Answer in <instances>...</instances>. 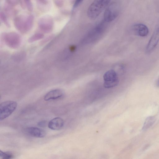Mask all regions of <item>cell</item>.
Masks as SVG:
<instances>
[{
  "mask_svg": "<svg viewBox=\"0 0 159 159\" xmlns=\"http://www.w3.org/2000/svg\"><path fill=\"white\" fill-rule=\"evenodd\" d=\"M111 0H94L89 7L87 15L91 20L96 19L107 7Z\"/></svg>",
  "mask_w": 159,
  "mask_h": 159,
  "instance_id": "obj_1",
  "label": "cell"
},
{
  "mask_svg": "<svg viewBox=\"0 0 159 159\" xmlns=\"http://www.w3.org/2000/svg\"><path fill=\"white\" fill-rule=\"evenodd\" d=\"M34 21V17L32 15L28 16L20 15L15 17L14 24L16 27L22 31H26L32 27Z\"/></svg>",
  "mask_w": 159,
  "mask_h": 159,
  "instance_id": "obj_2",
  "label": "cell"
},
{
  "mask_svg": "<svg viewBox=\"0 0 159 159\" xmlns=\"http://www.w3.org/2000/svg\"><path fill=\"white\" fill-rule=\"evenodd\" d=\"M120 11L119 4L117 2H113L107 6L104 13V19L107 22L114 20L118 16Z\"/></svg>",
  "mask_w": 159,
  "mask_h": 159,
  "instance_id": "obj_3",
  "label": "cell"
},
{
  "mask_svg": "<svg viewBox=\"0 0 159 159\" xmlns=\"http://www.w3.org/2000/svg\"><path fill=\"white\" fill-rule=\"evenodd\" d=\"M16 102L13 101H7L0 104V120L2 121L9 116L15 110Z\"/></svg>",
  "mask_w": 159,
  "mask_h": 159,
  "instance_id": "obj_4",
  "label": "cell"
},
{
  "mask_svg": "<svg viewBox=\"0 0 159 159\" xmlns=\"http://www.w3.org/2000/svg\"><path fill=\"white\" fill-rule=\"evenodd\" d=\"M104 86L110 88L117 86L119 83V79L116 72L113 70L106 72L103 76Z\"/></svg>",
  "mask_w": 159,
  "mask_h": 159,
  "instance_id": "obj_5",
  "label": "cell"
},
{
  "mask_svg": "<svg viewBox=\"0 0 159 159\" xmlns=\"http://www.w3.org/2000/svg\"><path fill=\"white\" fill-rule=\"evenodd\" d=\"M53 24V18L49 15L42 16L38 20L39 27L44 31H50L52 28Z\"/></svg>",
  "mask_w": 159,
  "mask_h": 159,
  "instance_id": "obj_6",
  "label": "cell"
},
{
  "mask_svg": "<svg viewBox=\"0 0 159 159\" xmlns=\"http://www.w3.org/2000/svg\"><path fill=\"white\" fill-rule=\"evenodd\" d=\"M159 41V23L157 25L146 48L147 53L152 52L157 46Z\"/></svg>",
  "mask_w": 159,
  "mask_h": 159,
  "instance_id": "obj_7",
  "label": "cell"
},
{
  "mask_svg": "<svg viewBox=\"0 0 159 159\" xmlns=\"http://www.w3.org/2000/svg\"><path fill=\"white\" fill-rule=\"evenodd\" d=\"M64 95V92L62 90L55 89L47 93L44 96V99L46 101L56 100L61 98Z\"/></svg>",
  "mask_w": 159,
  "mask_h": 159,
  "instance_id": "obj_8",
  "label": "cell"
},
{
  "mask_svg": "<svg viewBox=\"0 0 159 159\" xmlns=\"http://www.w3.org/2000/svg\"><path fill=\"white\" fill-rule=\"evenodd\" d=\"M132 30L135 34L142 37L147 36L149 33L148 27L142 24L134 25L132 27Z\"/></svg>",
  "mask_w": 159,
  "mask_h": 159,
  "instance_id": "obj_9",
  "label": "cell"
},
{
  "mask_svg": "<svg viewBox=\"0 0 159 159\" xmlns=\"http://www.w3.org/2000/svg\"><path fill=\"white\" fill-rule=\"evenodd\" d=\"M26 131L30 136L36 138H43L46 135L44 130L36 127H28L26 129Z\"/></svg>",
  "mask_w": 159,
  "mask_h": 159,
  "instance_id": "obj_10",
  "label": "cell"
},
{
  "mask_svg": "<svg viewBox=\"0 0 159 159\" xmlns=\"http://www.w3.org/2000/svg\"><path fill=\"white\" fill-rule=\"evenodd\" d=\"M64 125L63 120L59 117L54 118L48 123V128L53 130H58L61 129Z\"/></svg>",
  "mask_w": 159,
  "mask_h": 159,
  "instance_id": "obj_11",
  "label": "cell"
},
{
  "mask_svg": "<svg viewBox=\"0 0 159 159\" xmlns=\"http://www.w3.org/2000/svg\"><path fill=\"white\" fill-rule=\"evenodd\" d=\"M37 4L38 8L42 11H46L49 10L50 2L49 0H37Z\"/></svg>",
  "mask_w": 159,
  "mask_h": 159,
  "instance_id": "obj_12",
  "label": "cell"
},
{
  "mask_svg": "<svg viewBox=\"0 0 159 159\" xmlns=\"http://www.w3.org/2000/svg\"><path fill=\"white\" fill-rule=\"evenodd\" d=\"M155 120V118L154 116H150L147 117L144 123L143 129L144 130L149 128L153 125Z\"/></svg>",
  "mask_w": 159,
  "mask_h": 159,
  "instance_id": "obj_13",
  "label": "cell"
},
{
  "mask_svg": "<svg viewBox=\"0 0 159 159\" xmlns=\"http://www.w3.org/2000/svg\"><path fill=\"white\" fill-rule=\"evenodd\" d=\"M11 6L8 4V5H5L4 7L6 14L10 17L14 16L17 13L16 10L13 8Z\"/></svg>",
  "mask_w": 159,
  "mask_h": 159,
  "instance_id": "obj_14",
  "label": "cell"
},
{
  "mask_svg": "<svg viewBox=\"0 0 159 159\" xmlns=\"http://www.w3.org/2000/svg\"><path fill=\"white\" fill-rule=\"evenodd\" d=\"M0 17L1 21L5 25L8 27H10V25L7 19V17L3 11H1L0 13Z\"/></svg>",
  "mask_w": 159,
  "mask_h": 159,
  "instance_id": "obj_15",
  "label": "cell"
},
{
  "mask_svg": "<svg viewBox=\"0 0 159 159\" xmlns=\"http://www.w3.org/2000/svg\"><path fill=\"white\" fill-rule=\"evenodd\" d=\"M13 155L11 152H3L0 150V157L2 159H9L13 158Z\"/></svg>",
  "mask_w": 159,
  "mask_h": 159,
  "instance_id": "obj_16",
  "label": "cell"
},
{
  "mask_svg": "<svg viewBox=\"0 0 159 159\" xmlns=\"http://www.w3.org/2000/svg\"><path fill=\"white\" fill-rule=\"evenodd\" d=\"M25 6L27 7L28 10L32 12L33 10V4L30 0H24Z\"/></svg>",
  "mask_w": 159,
  "mask_h": 159,
  "instance_id": "obj_17",
  "label": "cell"
},
{
  "mask_svg": "<svg viewBox=\"0 0 159 159\" xmlns=\"http://www.w3.org/2000/svg\"><path fill=\"white\" fill-rule=\"evenodd\" d=\"M7 2L9 5L11 6H15L18 3L16 0H6Z\"/></svg>",
  "mask_w": 159,
  "mask_h": 159,
  "instance_id": "obj_18",
  "label": "cell"
},
{
  "mask_svg": "<svg viewBox=\"0 0 159 159\" xmlns=\"http://www.w3.org/2000/svg\"><path fill=\"white\" fill-rule=\"evenodd\" d=\"M55 5L58 7H61L63 4V0H54Z\"/></svg>",
  "mask_w": 159,
  "mask_h": 159,
  "instance_id": "obj_19",
  "label": "cell"
},
{
  "mask_svg": "<svg viewBox=\"0 0 159 159\" xmlns=\"http://www.w3.org/2000/svg\"><path fill=\"white\" fill-rule=\"evenodd\" d=\"M18 2V3H19L21 7L24 9L25 8V5L24 0H16Z\"/></svg>",
  "mask_w": 159,
  "mask_h": 159,
  "instance_id": "obj_20",
  "label": "cell"
},
{
  "mask_svg": "<svg viewBox=\"0 0 159 159\" xmlns=\"http://www.w3.org/2000/svg\"><path fill=\"white\" fill-rule=\"evenodd\" d=\"M83 0H76L74 5V7H77L80 4Z\"/></svg>",
  "mask_w": 159,
  "mask_h": 159,
  "instance_id": "obj_21",
  "label": "cell"
},
{
  "mask_svg": "<svg viewBox=\"0 0 159 159\" xmlns=\"http://www.w3.org/2000/svg\"><path fill=\"white\" fill-rule=\"evenodd\" d=\"M75 49L76 47L74 45L71 46L70 48V50L71 52H73L75 51Z\"/></svg>",
  "mask_w": 159,
  "mask_h": 159,
  "instance_id": "obj_22",
  "label": "cell"
},
{
  "mask_svg": "<svg viewBox=\"0 0 159 159\" xmlns=\"http://www.w3.org/2000/svg\"><path fill=\"white\" fill-rule=\"evenodd\" d=\"M46 124V122L44 121H42L39 123L38 125L40 126H43Z\"/></svg>",
  "mask_w": 159,
  "mask_h": 159,
  "instance_id": "obj_23",
  "label": "cell"
},
{
  "mask_svg": "<svg viewBox=\"0 0 159 159\" xmlns=\"http://www.w3.org/2000/svg\"><path fill=\"white\" fill-rule=\"evenodd\" d=\"M155 84L157 87L159 88V77L157 80Z\"/></svg>",
  "mask_w": 159,
  "mask_h": 159,
  "instance_id": "obj_24",
  "label": "cell"
}]
</instances>
